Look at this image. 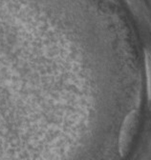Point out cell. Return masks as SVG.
<instances>
[{
	"mask_svg": "<svg viewBox=\"0 0 151 160\" xmlns=\"http://www.w3.org/2000/svg\"><path fill=\"white\" fill-rule=\"evenodd\" d=\"M137 120L138 113L136 110L130 112L124 118L119 138V151L122 156H125L129 151L132 137H133V134L135 132Z\"/></svg>",
	"mask_w": 151,
	"mask_h": 160,
	"instance_id": "6da1fadb",
	"label": "cell"
},
{
	"mask_svg": "<svg viewBox=\"0 0 151 160\" xmlns=\"http://www.w3.org/2000/svg\"><path fill=\"white\" fill-rule=\"evenodd\" d=\"M146 73H147V92L148 97L151 100V61L149 56L146 57Z\"/></svg>",
	"mask_w": 151,
	"mask_h": 160,
	"instance_id": "7a4b0ae2",
	"label": "cell"
}]
</instances>
